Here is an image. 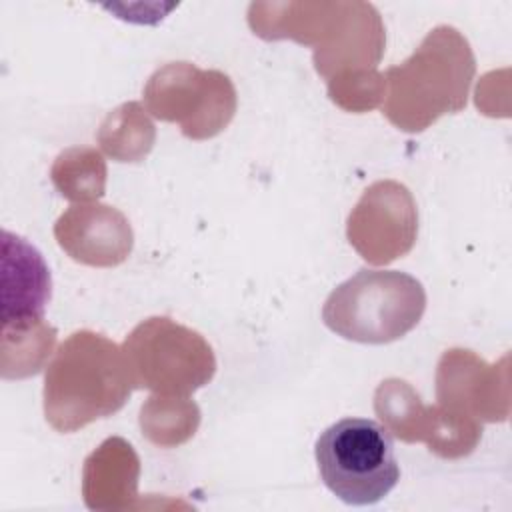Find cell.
<instances>
[{
	"label": "cell",
	"instance_id": "8",
	"mask_svg": "<svg viewBox=\"0 0 512 512\" xmlns=\"http://www.w3.org/2000/svg\"><path fill=\"white\" fill-rule=\"evenodd\" d=\"M62 250L76 262L90 266H116L132 250L130 222L112 206H72L54 226Z\"/></svg>",
	"mask_w": 512,
	"mask_h": 512
},
{
	"label": "cell",
	"instance_id": "4",
	"mask_svg": "<svg viewBox=\"0 0 512 512\" xmlns=\"http://www.w3.org/2000/svg\"><path fill=\"white\" fill-rule=\"evenodd\" d=\"M314 456L324 486L350 506L386 498L400 480V464L386 426L370 418H342L316 440Z\"/></svg>",
	"mask_w": 512,
	"mask_h": 512
},
{
	"label": "cell",
	"instance_id": "7",
	"mask_svg": "<svg viewBox=\"0 0 512 512\" xmlns=\"http://www.w3.org/2000/svg\"><path fill=\"white\" fill-rule=\"evenodd\" d=\"M418 214L406 186L386 180L372 184L348 218V240L372 264L406 254L416 238Z\"/></svg>",
	"mask_w": 512,
	"mask_h": 512
},
{
	"label": "cell",
	"instance_id": "3",
	"mask_svg": "<svg viewBox=\"0 0 512 512\" xmlns=\"http://www.w3.org/2000/svg\"><path fill=\"white\" fill-rule=\"evenodd\" d=\"M426 310L420 280L400 270L360 268L324 302V324L344 340L388 344L406 336Z\"/></svg>",
	"mask_w": 512,
	"mask_h": 512
},
{
	"label": "cell",
	"instance_id": "5",
	"mask_svg": "<svg viewBox=\"0 0 512 512\" xmlns=\"http://www.w3.org/2000/svg\"><path fill=\"white\" fill-rule=\"evenodd\" d=\"M134 388L158 394L188 396L216 370L212 348L206 340L170 318H148L138 324L122 344Z\"/></svg>",
	"mask_w": 512,
	"mask_h": 512
},
{
	"label": "cell",
	"instance_id": "6",
	"mask_svg": "<svg viewBox=\"0 0 512 512\" xmlns=\"http://www.w3.org/2000/svg\"><path fill=\"white\" fill-rule=\"evenodd\" d=\"M144 98L156 118L180 122L188 138L218 134L236 108L228 76L214 70L202 72L188 62H174L154 72Z\"/></svg>",
	"mask_w": 512,
	"mask_h": 512
},
{
	"label": "cell",
	"instance_id": "9",
	"mask_svg": "<svg viewBox=\"0 0 512 512\" xmlns=\"http://www.w3.org/2000/svg\"><path fill=\"white\" fill-rule=\"evenodd\" d=\"M2 326L42 320L52 292L42 254L24 238L2 232Z\"/></svg>",
	"mask_w": 512,
	"mask_h": 512
},
{
	"label": "cell",
	"instance_id": "1",
	"mask_svg": "<svg viewBox=\"0 0 512 512\" xmlns=\"http://www.w3.org/2000/svg\"><path fill=\"white\" fill-rule=\"evenodd\" d=\"M134 388L120 346L90 330L74 332L46 370L44 414L58 432H74L118 412Z\"/></svg>",
	"mask_w": 512,
	"mask_h": 512
},
{
	"label": "cell",
	"instance_id": "10",
	"mask_svg": "<svg viewBox=\"0 0 512 512\" xmlns=\"http://www.w3.org/2000/svg\"><path fill=\"white\" fill-rule=\"evenodd\" d=\"M52 182L68 200H92L104 194L106 164L92 148H68L52 166Z\"/></svg>",
	"mask_w": 512,
	"mask_h": 512
},
{
	"label": "cell",
	"instance_id": "2",
	"mask_svg": "<svg viewBox=\"0 0 512 512\" xmlns=\"http://www.w3.org/2000/svg\"><path fill=\"white\" fill-rule=\"evenodd\" d=\"M472 74L466 38L452 26H438L402 66L386 72L390 92L384 114L398 128L420 132L438 116L466 106Z\"/></svg>",
	"mask_w": 512,
	"mask_h": 512
}]
</instances>
